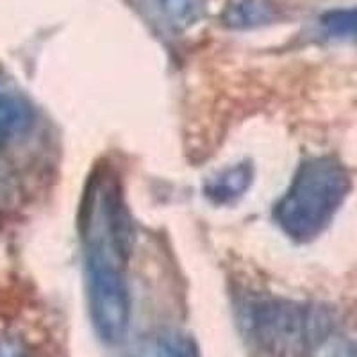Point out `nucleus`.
I'll return each instance as SVG.
<instances>
[{
  "mask_svg": "<svg viewBox=\"0 0 357 357\" xmlns=\"http://www.w3.org/2000/svg\"><path fill=\"white\" fill-rule=\"evenodd\" d=\"M352 190V177L333 155L302 161L286 193L273 206V220L296 243H309L324 234Z\"/></svg>",
  "mask_w": 357,
  "mask_h": 357,
  "instance_id": "nucleus-1",
  "label": "nucleus"
},
{
  "mask_svg": "<svg viewBox=\"0 0 357 357\" xmlns=\"http://www.w3.org/2000/svg\"><path fill=\"white\" fill-rule=\"evenodd\" d=\"M247 331L268 357H311L312 350L333 331L327 309L284 298H266L247 309Z\"/></svg>",
  "mask_w": 357,
  "mask_h": 357,
  "instance_id": "nucleus-2",
  "label": "nucleus"
},
{
  "mask_svg": "<svg viewBox=\"0 0 357 357\" xmlns=\"http://www.w3.org/2000/svg\"><path fill=\"white\" fill-rule=\"evenodd\" d=\"M86 293L97 336L107 345H120L127 337L132 317L127 268L86 264Z\"/></svg>",
  "mask_w": 357,
  "mask_h": 357,
  "instance_id": "nucleus-3",
  "label": "nucleus"
},
{
  "mask_svg": "<svg viewBox=\"0 0 357 357\" xmlns=\"http://www.w3.org/2000/svg\"><path fill=\"white\" fill-rule=\"evenodd\" d=\"M254 183L252 162L241 161L223 168L204 184V195L216 206H229L241 199Z\"/></svg>",
  "mask_w": 357,
  "mask_h": 357,
  "instance_id": "nucleus-4",
  "label": "nucleus"
},
{
  "mask_svg": "<svg viewBox=\"0 0 357 357\" xmlns=\"http://www.w3.org/2000/svg\"><path fill=\"white\" fill-rule=\"evenodd\" d=\"M275 0H231L222 11V24L232 31H250L277 20Z\"/></svg>",
  "mask_w": 357,
  "mask_h": 357,
  "instance_id": "nucleus-5",
  "label": "nucleus"
},
{
  "mask_svg": "<svg viewBox=\"0 0 357 357\" xmlns=\"http://www.w3.org/2000/svg\"><path fill=\"white\" fill-rule=\"evenodd\" d=\"M158 20L172 31H186L199 24L207 11V0H145Z\"/></svg>",
  "mask_w": 357,
  "mask_h": 357,
  "instance_id": "nucleus-6",
  "label": "nucleus"
},
{
  "mask_svg": "<svg viewBox=\"0 0 357 357\" xmlns=\"http://www.w3.org/2000/svg\"><path fill=\"white\" fill-rule=\"evenodd\" d=\"M34 113L25 98L0 93V145L24 138L33 129Z\"/></svg>",
  "mask_w": 357,
  "mask_h": 357,
  "instance_id": "nucleus-7",
  "label": "nucleus"
},
{
  "mask_svg": "<svg viewBox=\"0 0 357 357\" xmlns=\"http://www.w3.org/2000/svg\"><path fill=\"white\" fill-rule=\"evenodd\" d=\"M320 27L327 36L334 40L357 38V6L324 13L320 17Z\"/></svg>",
  "mask_w": 357,
  "mask_h": 357,
  "instance_id": "nucleus-8",
  "label": "nucleus"
},
{
  "mask_svg": "<svg viewBox=\"0 0 357 357\" xmlns=\"http://www.w3.org/2000/svg\"><path fill=\"white\" fill-rule=\"evenodd\" d=\"M154 357H200V354L193 337L186 333L165 331L155 341Z\"/></svg>",
  "mask_w": 357,
  "mask_h": 357,
  "instance_id": "nucleus-9",
  "label": "nucleus"
},
{
  "mask_svg": "<svg viewBox=\"0 0 357 357\" xmlns=\"http://www.w3.org/2000/svg\"><path fill=\"white\" fill-rule=\"evenodd\" d=\"M20 183L8 161L0 158V213L13 211L20 204Z\"/></svg>",
  "mask_w": 357,
  "mask_h": 357,
  "instance_id": "nucleus-10",
  "label": "nucleus"
},
{
  "mask_svg": "<svg viewBox=\"0 0 357 357\" xmlns=\"http://www.w3.org/2000/svg\"><path fill=\"white\" fill-rule=\"evenodd\" d=\"M311 357H357V345L349 337L337 334V331H333L318 343Z\"/></svg>",
  "mask_w": 357,
  "mask_h": 357,
  "instance_id": "nucleus-11",
  "label": "nucleus"
},
{
  "mask_svg": "<svg viewBox=\"0 0 357 357\" xmlns=\"http://www.w3.org/2000/svg\"><path fill=\"white\" fill-rule=\"evenodd\" d=\"M0 357H33V352L22 337L6 334L0 336Z\"/></svg>",
  "mask_w": 357,
  "mask_h": 357,
  "instance_id": "nucleus-12",
  "label": "nucleus"
}]
</instances>
